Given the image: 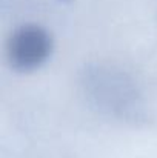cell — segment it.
Wrapping results in <instances>:
<instances>
[{"mask_svg": "<svg viewBox=\"0 0 157 158\" xmlns=\"http://www.w3.org/2000/svg\"><path fill=\"white\" fill-rule=\"evenodd\" d=\"M51 46V37L43 28L25 25L11 34L6 43V57L14 69L34 71L48 60Z\"/></svg>", "mask_w": 157, "mask_h": 158, "instance_id": "cell-2", "label": "cell"}, {"mask_svg": "<svg viewBox=\"0 0 157 158\" xmlns=\"http://www.w3.org/2000/svg\"><path fill=\"white\" fill-rule=\"evenodd\" d=\"M82 85L88 98L109 115L134 118L140 110V94L134 81L122 71L94 66L83 72Z\"/></svg>", "mask_w": 157, "mask_h": 158, "instance_id": "cell-1", "label": "cell"}]
</instances>
